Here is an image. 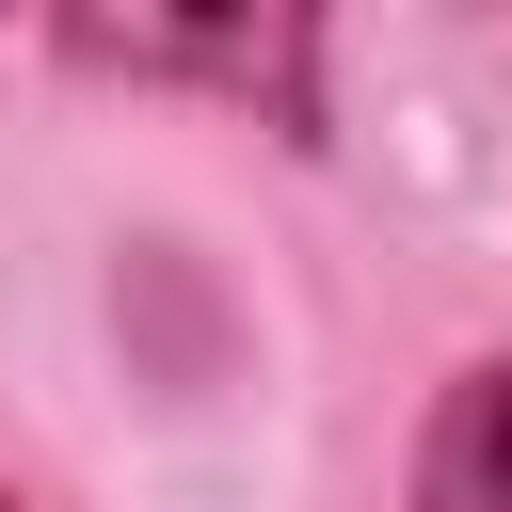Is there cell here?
Wrapping results in <instances>:
<instances>
[{"mask_svg": "<svg viewBox=\"0 0 512 512\" xmlns=\"http://www.w3.org/2000/svg\"><path fill=\"white\" fill-rule=\"evenodd\" d=\"M64 48L128 80H224L288 144H320V16H64Z\"/></svg>", "mask_w": 512, "mask_h": 512, "instance_id": "6da1fadb", "label": "cell"}, {"mask_svg": "<svg viewBox=\"0 0 512 512\" xmlns=\"http://www.w3.org/2000/svg\"><path fill=\"white\" fill-rule=\"evenodd\" d=\"M400 512H512V352H480V368H448V384H432Z\"/></svg>", "mask_w": 512, "mask_h": 512, "instance_id": "7a4b0ae2", "label": "cell"}, {"mask_svg": "<svg viewBox=\"0 0 512 512\" xmlns=\"http://www.w3.org/2000/svg\"><path fill=\"white\" fill-rule=\"evenodd\" d=\"M0 512H16V496H0Z\"/></svg>", "mask_w": 512, "mask_h": 512, "instance_id": "3957f363", "label": "cell"}]
</instances>
